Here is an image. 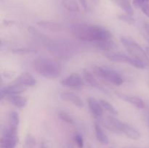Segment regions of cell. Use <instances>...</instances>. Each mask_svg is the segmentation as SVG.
Returning <instances> with one entry per match:
<instances>
[{"label":"cell","mask_w":149,"mask_h":148,"mask_svg":"<svg viewBox=\"0 0 149 148\" xmlns=\"http://www.w3.org/2000/svg\"><path fill=\"white\" fill-rule=\"evenodd\" d=\"M71 32L76 39L83 41L96 42L111 38V33L106 28L98 25L74 24L71 27Z\"/></svg>","instance_id":"cell-1"},{"label":"cell","mask_w":149,"mask_h":148,"mask_svg":"<svg viewBox=\"0 0 149 148\" xmlns=\"http://www.w3.org/2000/svg\"><path fill=\"white\" fill-rule=\"evenodd\" d=\"M32 66L38 74L48 79L58 78L62 72V67L59 62L44 56L35 58Z\"/></svg>","instance_id":"cell-2"},{"label":"cell","mask_w":149,"mask_h":148,"mask_svg":"<svg viewBox=\"0 0 149 148\" xmlns=\"http://www.w3.org/2000/svg\"><path fill=\"white\" fill-rule=\"evenodd\" d=\"M120 41L131 57L136 58L145 64L147 67L148 66V55L136 41L129 36H122L120 39Z\"/></svg>","instance_id":"cell-3"},{"label":"cell","mask_w":149,"mask_h":148,"mask_svg":"<svg viewBox=\"0 0 149 148\" xmlns=\"http://www.w3.org/2000/svg\"><path fill=\"white\" fill-rule=\"evenodd\" d=\"M93 71L98 78L107 81L109 84L120 86L124 83V80L120 74L109 67L95 65L93 67Z\"/></svg>","instance_id":"cell-4"},{"label":"cell","mask_w":149,"mask_h":148,"mask_svg":"<svg viewBox=\"0 0 149 148\" xmlns=\"http://www.w3.org/2000/svg\"><path fill=\"white\" fill-rule=\"evenodd\" d=\"M17 129L7 126L3 131L2 136L0 140L1 148H15L18 142L17 134Z\"/></svg>","instance_id":"cell-5"},{"label":"cell","mask_w":149,"mask_h":148,"mask_svg":"<svg viewBox=\"0 0 149 148\" xmlns=\"http://www.w3.org/2000/svg\"><path fill=\"white\" fill-rule=\"evenodd\" d=\"M61 84L65 87L77 89L82 86L84 82H83L82 78L79 74L74 73L70 74L69 75L63 78L61 81Z\"/></svg>","instance_id":"cell-6"},{"label":"cell","mask_w":149,"mask_h":148,"mask_svg":"<svg viewBox=\"0 0 149 148\" xmlns=\"http://www.w3.org/2000/svg\"><path fill=\"white\" fill-rule=\"evenodd\" d=\"M26 90H27V87L26 86L14 83V84L7 86L4 88L1 89V91H0L1 99H3L4 97H7L8 96L20 94L21 93L26 91Z\"/></svg>","instance_id":"cell-7"},{"label":"cell","mask_w":149,"mask_h":148,"mask_svg":"<svg viewBox=\"0 0 149 148\" xmlns=\"http://www.w3.org/2000/svg\"><path fill=\"white\" fill-rule=\"evenodd\" d=\"M15 83L26 87H32L37 84V81L31 73L23 72L16 78Z\"/></svg>","instance_id":"cell-8"},{"label":"cell","mask_w":149,"mask_h":148,"mask_svg":"<svg viewBox=\"0 0 149 148\" xmlns=\"http://www.w3.org/2000/svg\"><path fill=\"white\" fill-rule=\"evenodd\" d=\"M60 98L63 101L73 104L77 107H83L84 106L83 100L77 94L72 92H62L60 94Z\"/></svg>","instance_id":"cell-9"},{"label":"cell","mask_w":149,"mask_h":148,"mask_svg":"<svg viewBox=\"0 0 149 148\" xmlns=\"http://www.w3.org/2000/svg\"><path fill=\"white\" fill-rule=\"evenodd\" d=\"M88 107L91 113L97 118H100L103 114V107L100 104V102L98 101L95 97H90L87 100Z\"/></svg>","instance_id":"cell-10"},{"label":"cell","mask_w":149,"mask_h":148,"mask_svg":"<svg viewBox=\"0 0 149 148\" xmlns=\"http://www.w3.org/2000/svg\"><path fill=\"white\" fill-rule=\"evenodd\" d=\"M120 131L121 133H124L125 136L132 140H137L141 137V133L135 127L125 122L122 121L120 126Z\"/></svg>","instance_id":"cell-11"},{"label":"cell","mask_w":149,"mask_h":148,"mask_svg":"<svg viewBox=\"0 0 149 148\" xmlns=\"http://www.w3.org/2000/svg\"><path fill=\"white\" fill-rule=\"evenodd\" d=\"M116 95L119 98L122 99V100L130 103L136 108L140 109V110L145 108V103H144L143 100L140 98V97H135V96L127 95V94H122V93H116Z\"/></svg>","instance_id":"cell-12"},{"label":"cell","mask_w":149,"mask_h":148,"mask_svg":"<svg viewBox=\"0 0 149 148\" xmlns=\"http://www.w3.org/2000/svg\"><path fill=\"white\" fill-rule=\"evenodd\" d=\"M104 55L109 60L115 62H120V63H122V62L128 63L130 59V55H127L119 52L111 51V52H105Z\"/></svg>","instance_id":"cell-13"},{"label":"cell","mask_w":149,"mask_h":148,"mask_svg":"<svg viewBox=\"0 0 149 148\" xmlns=\"http://www.w3.org/2000/svg\"><path fill=\"white\" fill-rule=\"evenodd\" d=\"M37 26L44 29L49 30L51 32H61L64 29V26L61 23L52 21H39L38 22Z\"/></svg>","instance_id":"cell-14"},{"label":"cell","mask_w":149,"mask_h":148,"mask_svg":"<svg viewBox=\"0 0 149 148\" xmlns=\"http://www.w3.org/2000/svg\"><path fill=\"white\" fill-rule=\"evenodd\" d=\"M95 46L99 50L108 52L114 50L116 48V44L111 39H106L95 42Z\"/></svg>","instance_id":"cell-15"},{"label":"cell","mask_w":149,"mask_h":148,"mask_svg":"<svg viewBox=\"0 0 149 148\" xmlns=\"http://www.w3.org/2000/svg\"><path fill=\"white\" fill-rule=\"evenodd\" d=\"M7 99L13 105L18 108H23L27 104V99L20 94L8 96L7 97Z\"/></svg>","instance_id":"cell-16"},{"label":"cell","mask_w":149,"mask_h":148,"mask_svg":"<svg viewBox=\"0 0 149 148\" xmlns=\"http://www.w3.org/2000/svg\"><path fill=\"white\" fill-rule=\"evenodd\" d=\"M83 76H84V79L85 80V81L89 85L93 87H95V88L102 89L101 86L100 85V84L95 78V75L90 71L87 69L83 70Z\"/></svg>","instance_id":"cell-17"},{"label":"cell","mask_w":149,"mask_h":148,"mask_svg":"<svg viewBox=\"0 0 149 148\" xmlns=\"http://www.w3.org/2000/svg\"><path fill=\"white\" fill-rule=\"evenodd\" d=\"M95 132L96 138L99 142L103 145L109 144V137L98 123H95Z\"/></svg>","instance_id":"cell-18"},{"label":"cell","mask_w":149,"mask_h":148,"mask_svg":"<svg viewBox=\"0 0 149 148\" xmlns=\"http://www.w3.org/2000/svg\"><path fill=\"white\" fill-rule=\"evenodd\" d=\"M62 4L64 8L72 12H79L80 7L76 0H62Z\"/></svg>","instance_id":"cell-19"},{"label":"cell","mask_w":149,"mask_h":148,"mask_svg":"<svg viewBox=\"0 0 149 148\" xmlns=\"http://www.w3.org/2000/svg\"><path fill=\"white\" fill-rule=\"evenodd\" d=\"M116 3L119 5V7L124 10L125 14L130 15H133L134 10L131 4L130 0H116Z\"/></svg>","instance_id":"cell-20"},{"label":"cell","mask_w":149,"mask_h":148,"mask_svg":"<svg viewBox=\"0 0 149 148\" xmlns=\"http://www.w3.org/2000/svg\"><path fill=\"white\" fill-rule=\"evenodd\" d=\"M20 124V116L15 111H12L9 115V126L17 129Z\"/></svg>","instance_id":"cell-21"},{"label":"cell","mask_w":149,"mask_h":148,"mask_svg":"<svg viewBox=\"0 0 149 148\" xmlns=\"http://www.w3.org/2000/svg\"><path fill=\"white\" fill-rule=\"evenodd\" d=\"M24 148H36V139L31 133H28L25 138Z\"/></svg>","instance_id":"cell-22"},{"label":"cell","mask_w":149,"mask_h":148,"mask_svg":"<svg viewBox=\"0 0 149 148\" xmlns=\"http://www.w3.org/2000/svg\"><path fill=\"white\" fill-rule=\"evenodd\" d=\"M100 104L103 106V109H105L106 110H107L108 112L111 113L112 115H117L118 111L116 108L114 107V106L112 104H111L109 102H108L106 100H100Z\"/></svg>","instance_id":"cell-23"},{"label":"cell","mask_w":149,"mask_h":148,"mask_svg":"<svg viewBox=\"0 0 149 148\" xmlns=\"http://www.w3.org/2000/svg\"><path fill=\"white\" fill-rule=\"evenodd\" d=\"M58 116H59L60 119L63 120V122H65L67 123H70V124H73L74 123V120L72 116L69 114V113H66L64 111H61L58 113Z\"/></svg>","instance_id":"cell-24"},{"label":"cell","mask_w":149,"mask_h":148,"mask_svg":"<svg viewBox=\"0 0 149 148\" xmlns=\"http://www.w3.org/2000/svg\"><path fill=\"white\" fill-rule=\"evenodd\" d=\"M118 18H119L121 21L125 22V23H127V24L129 25H133L135 22V20L132 17V16L127 14L120 15L118 16Z\"/></svg>","instance_id":"cell-25"},{"label":"cell","mask_w":149,"mask_h":148,"mask_svg":"<svg viewBox=\"0 0 149 148\" xmlns=\"http://www.w3.org/2000/svg\"><path fill=\"white\" fill-rule=\"evenodd\" d=\"M74 140L79 148H83V147H84V139L80 133H77L74 134Z\"/></svg>","instance_id":"cell-26"},{"label":"cell","mask_w":149,"mask_h":148,"mask_svg":"<svg viewBox=\"0 0 149 148\" xmlns=\"http://www.w3.org/2000/svg\"><path fill=\"white\" fill-rule=\"evenodd\" d=\"M148 2H149V0H133L132 4L136 8H141L143 4Z\"/></svg>","instance_id":"cell-27"},{"label":"cell","mask_w":149,"mask_h":148,"mask_svg":"<svg viewBox=\"0 0 149 148\" xmlns=\"http://www.w3.org/2000/svg\"><path fill=\"white\" fill-rule=\"evenodd\" d=\"M140 9H141L142 12L145 15H146L147 17H149V2L146 3V4H143Z\"/></svg>","instance_id":"cell-28"},{"label":"cell","mask_w":149,"mask_h":148,"mask_svg":"<svg viewBox=\"0 0 149 148\" xmlns=\"http://www.w3.org/2000/svg\"><path fill=\"white\" fill-rule=\"evenodd\" d=\"M144 30H145V33H146V37L147 40L149 42V23H146L145 24L144 26Z\"/></svg>","instance_id":"cell-29"},{"label":"cell","mask_w":149,"mask_h":148,"mask_svg":"<svg viewBox=\"0 0 149 148\" xmlns=\"http://www.w3.org/2000/svg\"><path fill=\"white\" fill-rule=\"evenodd\" d=\"M80 2V4H81V6L83 7L84 10L85 11H87V0H79Z\"/></svg>","instance_id":"cell-30"},{"label":"cell","mask_w":149,"mask_h":148,"mask_svg":"<svg viewBox=\"0 0 149 148\" xmlns=\"http://www.w3.org/2000/svg\"><path fill=\"white\" fill-rule=\"evenodd\" d=\"M41 148H49V147H48L47 144L45 141H43V142H42V144H41Z\"/></svg>","instance_id":"cell-31"},{"label":"cell","mask_w":149,"mask_h":148,"mask_svg":"<svg viewBox=\"0 0 149 148\" xmlns=\"http://www.w3.org/2000/svg\"><path fill=\"white\" fill-rule=\"evenodd\" d=\"M146 52L147 55H148V57H149V46H147V47H146Z\"/></svg>","instance_id":"cell-32"},{"label":"cell","mask_w":149,"mask_h":148,"mask_svg":"<svg viewBox=\"0 0 149 148\" xmlns=\"http://www.w3.org/2000/svg\"><path fill=\"white\" fill-rule=\"evenodd\" d=\"M93 1H94V2H95V3H97V1H98V0H93Z\"/></svg>","instance_id":"cell-33"}]
</instances>
